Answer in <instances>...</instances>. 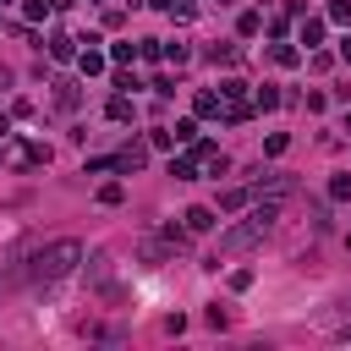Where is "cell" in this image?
Wrapping results in <instances>:
<instances>
[{
	"mask_svg": "<svg viewBox=\"0 0 351 351\" xmlns=\"http://www.w3.org/2000/svg\"><path fill=\"white\" fill-rule=\"evenodd\" d=\"M82 263V241H49L44 252H33L27 258V269H22V280H33V285H44V280H60V274H71Z\"/></svg>",
	"mask_w": 351,
	"mask_h": 351,
	"instance_id": "6da1fadb",
	"label": "cell"
},
{
	"mask_svg": "<svg viewBox=\"0 0 351 351\" xmlns=\"http://www.w3.org/2000/svg\"><path fill=\"white\" fill-rule=\"evenodd\" d=\"M274 219H280V197H269V203H258L241 225H230L225 236H219V252H247V247H258L269 230H274Z\"/></svg>",
	"mask_w": 351,
	"mask_h": 351,
	"instance_id": "7a4b0ae2",
	"label": "cell"
},
{
	"mask_svg": "<svg viewBox=\"0 0 351 351\" xmlns=\"http://www.w3.org/2000/svg\"><path fill=\"white\" fill-rule=\"evenodd\" d=\"M5 159H11V165H49V143H27V137H22V143L5 148Z\"/></svg>",
	"mask_w": 351,
	"mask_h": 351,
	"instance_id": "3957f363",
	"label": "cell"
},
{
	"mask_svg": "<svg viewBox=\"0 0 351 351\" xmlns=\"http://www.w3.org/2000/svg\"><path fill=\"white\" fill-rule=\"evenodd\" d=\"M143 159H148V143H126V148L115 154V170H121V176H137Z\"/></svg>",
	"mask_w": 351,
	"mask_h": 351,
	"instance_id": "277c9868",
	"label": "cell"
},
{
	"mask_svg": "<svg viewBox=\"0 0 351 351\" xmlns=\"http://www.w3.org/2000/svg\"><path fill=\"white\" fill-rule=\"evenodd\" d=\"M77 44H82V38H71V33H49V60H60V66L77 60Z\"/></svg>",
	"mask_w": 351,
	"mask_h": 351,
	"instance_id": "5b68a950",
	"label": "cell"
},
{
	"mask_svg": "<svg viewBox=\"0 0 351 351\" xmlns=\"http://www.w3.org/2000/svg\"><path fill=\"white\" fill-rule=\"evenodd\" d=\"M181 219H186V230H192V236H203V230H214V208H203V203H192V208H186Z\"/></svg>",
	"mask_w": 351,
	"mask_h": 351,
	"instance_id": "8992f818",
	"label": "cell"
},
{
	"mask_svg": "<svg viewBox=\"0 0 351 351\" xmlns=\"http://www.w3.org/2000/svg\"><path fill=\"white\" fill-rule=\"evenodd\" d=\"M296 44L318 49V44H324V16H302V33H296Z\"/></svg>",
	"mask_w": 351,
	"mask_h": 351,
	"instance_id": "52a82bcc",
	"label": "cell"
},
{
	"mask_svg": "<svg viewBox=\"0 0 351 351\" xmlns=\"http://www.w3.org/2000/svg\"><path fill=\"white\" fill-rule=\"evenodd\" d=\"M49 88H55V104H60V110H77V99H82V93H77V82H71V77H55Z\"/></svg>",
	"mask_w": 351,
	"mask_h": 351,
	"instance_id": "ba28073f",
	"label": "cell"
},
{
	"mask_svg": "<svg viewBox=\"0 0 351 351\" xmlns=\"http://www.w3.org/2000/svg\"><path fill=\"white\" fill-rule=\"evenodd\" d=\"M77 66H82V77H99V71H104V55H99V49L88 44V49L77 55Z\"/></svg>",
	"mask_w": 351,
	"mask_h": 351,
	"instance_id": "9c48e42d",
	"label": "cell"
},
{
	"mask_svg": "<svg viewBox=\"0 0 351 351\" xmlns=\"http://www.w3.org/2000/svg\"><path fill=\"white\" fill-rule=\"evenodd\" d=\"M170 176H176V181H192V176H197V154H181V159H170Z\"/></svg>",
	"mask_w": 351,
	"mask_h": 351,
	"instance_id": "30bf717a",
	"label": "cell"
},
{
	"mask_svg": "<svg viewBox=\"0 0 351 351\" xmlns=\"http://www.w3.org/2000/svg\"><path fill=\"white\" fill-rule=\"evenodd\" d=\"M247 203H252V186H230V192L219 197V208H225V214H230V208H247Z\"/></svg>",
	"mask_w": 351,
	"mask_h": 351,
	"instance_id": "8fae6325",
	"label": "cell"
},
{
	"mask_svg": "<svg viewBox=\"0 0 351 351\" xmlns=\"http://www.w3.org/2000/svg\"><path fill=\"white\" fill-rule=\"evenodd\" d=\"M329 197H335V203H351V170L329 176Z\"/></svg>",
	"mask_w": 351,
	"mask_h": 351,
	"instance_id": "7c38bea8",
	"label": "cell"
},
{
	"mask_svg": "<svg viewBox=\"0 0 351 351\" xmlns=\"http://www.w3.org/2000/svg\"><path fill=\"white\" fill-rule=\"evenodd\" d=\"M269 60H274V66H296V60H302V49H296V44H274V49H269Z\"/></svg>",
	"mask_w": 351,
	"mask_h": 351,
	"instance_id": "4fadbf2b",
	"label": "cell"
},
{
	"mask_svg": "<svg viewBox=\"0 0 351 351\" xmlns=\"http://www.w3.org/2000/svg\"><path fill=\"white\" fill-rule=\"evenodd\" d=\"M49 11H55V5H49V0H22V16H27V22H44V16H49Z\"/></svg>",
	"mask_w": 351,
	"mask_h": 351,
	"instance_id": "5bb4252c",
	"label": "cell"
},
{
	"mask_svg": "<svg viewBox=\"0 0 351 351\" xmlns=\"http://www.w3.org/2000/svg\"><path fill=\"white\" fill-rule=\"evenodd\" d=\"M192 110H197V115H219V93H208V88H203V93L192 99Z\"/></svg>",
	"mask_w": 351,
	"mask_h": 351,
	"instance_id": "9a60e30c",
	"label": "cell"
},
{
	"mask_svg": "<svg viewBox=\"0 0 351 351\" xmlns=\"http://www.w3.org/2000/svg\"><path fill=\"white\" fill-rule=\"evenodd\" d=\"M104 115H110V121H132V99H126V93H115V99H110V110H104Z\"/></svg>",
	"mask_w": 351,
	"mask_h": 351,
	"instance_id": "2e32d148",
	"label": "cell"
},
{
	"mask_svg": "<svg viewBox=\"0 0 351 351\" xmlns=\"http://www.w3.org/2000/svg\"><path fill=\"white\" fill-rule=\"evenodd\" d=\"M121 197H126V186H121V181H104V186H99V203H104V208H115Z\"/></svg>",
	"mask_w": 351,
	"mask_h": 351,
	"instance_id": "e0dca14e",
	"label": "cell"
},
{
	"mask_svg": "<svg viewBox=\"0 0 351 351\" xmlns=\"http://www.w3.org/2000/svg\"><path fill=\"white\" fill-rule=\"evenodd\" d=\"M258 27H263V16H258V11H241V22H236V33H241V38H252Z\"/></svg>",
	"mask_w": 351,
	"mask_h": 351,
	"instance_id": "ac0fdd59",
	"label": "cell"
},
{
	"mask_svg": "<svg viewBox=\"0 0 351 351\" xmlns=\"http://www.w3.org/2000/svg\"><path fill=\"white\" fill-rule=\"evenodd\" d=\"M137 55H143V44H115V49H110V60H121V66H132Z\"/></svg>",
	"mask_w": 351,
	"mask_h": 351,
	"instance_id": "d6986e66",
	"label": "cell"
},
{
	"mask_svg": "<svg viewBox=\"0 0 351 351\" xmlns=\"http://www.w3.org/2000/svg\"><path fill=\"white\" fill-rule=\"evenodd\" d=\"M208 60H214V66H236V60H241V49H236V44H219Z\"/></svg>",
	"mask_w": 351,
	"mask_h": 351,
	"instance_id": "ffe728a7",
	"label": "cell"
},
{
	"mask_svg": "<svg viewBox=\"0 0 351 351\" xmlns=\"http://www.w3.org/2000/svg\"><path fill=\"white\" fill-rule=\"evenodd\" d=\"M170 132H176V143H197V121H192V115H186V121H176Z\"/></svg>",
	"mask_w": 351,
	"mask_h": 351,
	"instance_id": "44dd1931",
	"label": "cell"
},
{
	"mask_svg": "<svg viewBox=\"0 0 351 351\" xmlns=\"http://www.w3.org/2000/svg\"><path fill=\"white\" fill-rule=\"evenodd\" d=\"M329 22H340V27H351V0H329Z\"/></svg>",
	"mask_w": 351,
	"mask_h": 351,
	"instance_id": "7402d4cb",
	"label": "cell"
},
{
	"mask_svg": "<svg viewBox=\"0 0 351 351\" xmlns=\"http://www.w3.org/2000/svg\"><path fill=\"white\" fill-rule=\"evenodd\" d=\"M274 104H280V88L263 82V88H258V110H274Z\"/></svg>",
	"mask_w": 351,
	"mask_h": 351,
	"instance_id": "603a6c76",
	"label": "cell"
},
{
	"mask_svg": "<svg viewBox=\"0 0 351 351\" xmlns=\"http://www.w3.org/2000/svg\"><path fill=\"white\" fill-rule=\"evenodd\" d=\"M170 143H176L170 126H154V132H148V148H170Z\"/></svg>",
	"mask_w": 351,
	"mask_h": 351,
	"instance_id": "cb8c5ba5",
	"label": "cell"
},
{
	"mask_svg": "<svg viewBox=\"0 0 351 351\" xmlns=\"http://www.w3.org/2000/svg\"><path fill=\"white\" fill-rule=\"evenodd\" d=\"M285 148H291V137H285V132H269V143H263V154H285Z\"/></svg>",
	"mask_w": 351,
	"mask_h": 351,
	"instance_id": "d4e9b609",
	"label": "cell"
},
{
	"mask_svg": "<svg viewBox=\"0 0 351 351\" xmlns=\"http://www.w3.org/2000/svg\"><path fill=\"white\" fill-rule=\"evenodd\" d=\"M252 280H258V274H252V269H236V274H230V291H247V285H252Z\"/></svg>",
	"mask_w": 351,
	"mask_h": 351,
	"instance_id": "484cf974",
	"label": "cell"
},
{
	"mask_svg": "<svg viewBox=\"0 0 351 351\" xmlns=\"http://www.w3.org/2000/svg\"><path fill=\"white\" fill-rule=\"evenodd\" d=\"M335 60H340V66H351V38H340V49H335Z\"/></svg>",
	"mask_w": 351,
	"mask_h": 351,
	"instance_id": "4316f807",
	"label": "cell"
},
{
	"mask_svg": "<svg viewBox=\"0 0 351 351\" xmlns=\"http://www.w3.org/2000/svg\"><path fill=\"white\" fill-rule=\"evenodd\" d=\"M148 5H154V11H176V0H148Z\"/></svg>",
	"mask_w": 351,
	"mask_h": 351,
	"instance_id": "83f0119b",
	"label": "cell"
},
{
	"mask_svg": "<svg viewBox=\"0 0 351 351\" xmlns=\"http://www.w3.org/2000/svg\"><path fill=\"white\" fill-rule=\"evenodd\" d=\"M49 5H55V11H66V5H77V0H49Z\"/></svg>",
	"mask_w": 351,
	"mask_h": 351,
	"instance_id": "f1b7e54d",
	"label": "cell"
},
{
	"mask_svg": "<svg viewBox=\"0 0 351 351\" xmlns=\"http://www.w3.org/2000/svg\"><path fill=\"white\" fill-rule=\"evenodd\" d=\"M346 132H351V115H346Z\"/></svg>",
	"mask_w": 351,
	"mask_h": 351,
	"instance_id": "f546056e",
	"label": "cell"
},
{
	"mask_svg": "<svg viewBox=\"0 0 351 351\" xmlns=\"http://www.w3.org/2000/svg\"><path fill=\"white\" fill-rule=\"evenodd\" d=\"M219 5H230V0H219Z\"/></svg>",
	"mask_w": 351,
	"mask_h": 351,
	"instance_id": "4dcf8cb0",
	"label": "cell"
},
{
	"mask_svg": "<svg viewBox=\"0 0 351 351\" xmlns=\"http://www.w3.org/2000/svg\"><path fill=\"white\" fill-rule=\"evenodd\" d=\"M346 247H351V236H346Z\"/></svg>",
	"mask_w": 351,
	"mask_h": 351,
	"instance_id": "1f68e13d",
	"label": "cell"
},
{
	"mask_svg": "<svg viewBox=\"0 0 351 351\" xmlns=\"http://www.w3.org/2000/svg\"><path fill=\"white\" fill-rule=\"evenodd\" d=\"M0 5H5V0H0Z\"/></svg>",
	"mask_w": 351,
	"mask_h": 351,
	"instance_id": "d6a6232c",
	"label": "cell"
}]
</instances>
